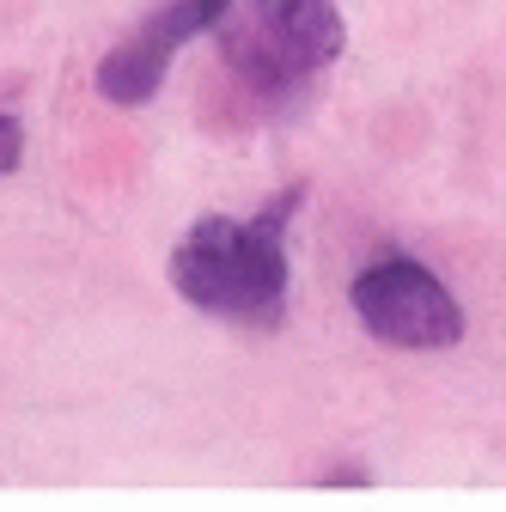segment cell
Wrapping results in <instances>:
<instances>
[{
  "label": "cell",
  "mask_w": 506,
  "mask_h": 512,
  "mask_svg": "<svg viewBox=\"0 0 506 512\" xmlns=\"http://www.w3.org/2000/svg\"><path fill=\"white\" fill-rule=\"evenodd\" d=\"M220 13H226V0H165V7H153L116 49L98 55V68H92L98 98L116 110H147L171 74V61L196 37H214Z\"/></svg>",
  "instance_id": "277c9868"
},
{
  "label": "cell",
  "mask_w": 506,
  "mask_h": 512,
  "mask_svg": "<svg viewBox=\"0 0 506 512\" xmlns=\"http://www.w3.org/2000/svg\"><path fill=\"white\" fill-rule=\"evenodd\" d=\"M220 68L263 122H293L348 49L336 0H226L214 25Z\"/></svg>",
  "instance_id": "7a4b0ae2"
},
{
  "label": "cell",
  "mask_w": 506,
  "mask_h": 512,
  "mask_svg": "<svg viewBox=\"0 0 506 512\" xmlns=\"http://www.w3.org/2000/svg\"><path fill=\"white\" fill-rule=\"evenodd\" d=\"M25 165V122L13 110H0V177H13Z\"/></svg>",
  "instance_id": "5b68a950"
},
{
  "label": "cell",
  "mask_w": 506,
  "mask_h": 512,
  "mask_svg": "<svg viewBox=\"0 0 506 512\" xmlns=\"http://www.w3.org/2000/svg\"><path fill=\"white\" fill-rule=\"evenodd\" d=\"M305 208V183H287L257 214H202L177 244H171V287L189 311L220 317L238 330H281L287 299H293V269H287V232L293 214Z\"/></svg>",
  "instance_id": "6da1fadb"
},
{
  "label": "cell",
  "mask_w": 506,
  "mask_h": 512,
  "mask_svg": "<svg viewBox=\"0 0 506 512\" xmlns=\"http://www.w3.org/2000/svg\"><path fill=\"white\" fill-rule=\"evenodd\" d=\"M348 311L378 348H397V354H446L470 330L464 299L433 275V263H421L415 250H397V244L354 269Z\"/></svg>",
  "instance_id": "3957f363"
}]
</instances>
